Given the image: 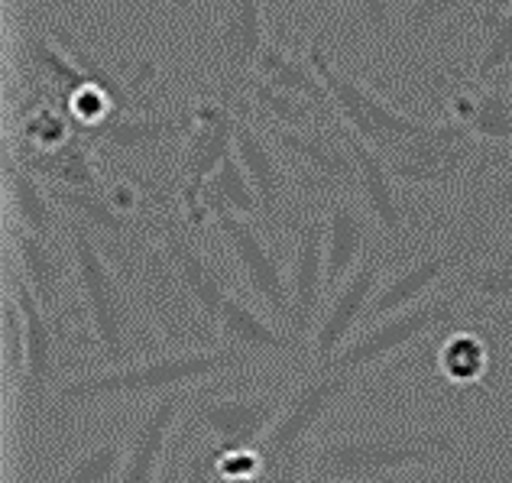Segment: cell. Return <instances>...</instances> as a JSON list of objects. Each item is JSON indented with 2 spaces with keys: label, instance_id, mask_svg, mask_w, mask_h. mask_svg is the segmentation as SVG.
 <instances>
[{
  "label": "cell",
  "instance_id": "4fadbf2b",
  "mask_svg": "<svg viewBox=\"0 0 512 483\" xmlns=\"http://www.w3.org/2000/svg\"><path fill=\"white\" fill-rule=\"evenodd\" d=\"M325 214L305 211L295 221V257L289 270V295H292V315H289V338L302 347L315 334L321 318V302L328 295L325 276Z\"/></svg>",
  "mask_w": 512,
  "mask_h": 483
},
{
  "label": "cell",
  "instance_id": "d590c367",
  "mask_svg": "<svg viewBox=\"0 0 512 483\" xmlns=\"http://www.w3.org/2000/svg\"><path fill=\"white\" fill-rule=\"evenodd\" d=\"M474 4L477 0H409V7L399 20V36L409 39V43H419V39L428 36L435 26L457 17V13L470 10Z\"/></svg>",
  "mask_w": 512,
  "mask_h": 483
},
{
  "label": "cell",
  "instance_id": "484cf974",
  "mask_svg": "<svg viewBox=\"0 0 512 483\" xmlns=\"http://www.w3.org/2000/svg\"><path fill=\"white\" fill-rule=\"evenodd\" d=\"M4 185H7V201L13 208V224H20L46 240H52L65 227V211L49 195L46 182L36 172L26 169L20 163V156L10 150L4 156Z\"/></svg>",
  "mask_w": 512,
  "mask_h": 483
},
{
  "label": "cell",
  "instance_id": "8d00e7d4",
  "mask_svg": "<svg viewBox=\"0 0 512 483\" xmlns=\"http://www.w3.org/2000/svg\"><path fill=\"white\" fill-rule=\"evenodd\" d=\"M4 377L10 389H20L26 377V321L13 292L4 299Z\"/></svg>",
  "mask_w": 512,
  "mask_h": 483
},
{
  "label": "cell",
  "instance_id": "4316f807",
  "mask_svg": "<svg viewBox=\"0 0 512 483\" xmlns=\"http://www.w3.org/2000/svg\"><path fill=\"white\" fill-rule=\"evenodd\" d=\"M46 189L65 214L88 224L94 234H104L111 240L140 237V224L133 221V214L114 205V198L104 189H72V185H56V182H46Z\"/></svg>",
  "mask_w": 512,
  "mask_h": 483
},
{
  "label": "cell",
  "instance_id": "44dd1931",
  "mask_svg": "<svg viewBox=\"0 0 512 483\" xmlns=\"http://www.w3.org/2000/svg\"><path fill=\"white\" fill-rule=\"evenodd\" d=\"M163 253L169 257L175 276L182 279V286L188 292V299L201 312V318L208 321L211 331H218V315H221V305L231 292H227L221 273L214 270V263L195 247V240L188 237L185 231L175 221H163Z\"/></svg>",
  "mask_w": 512,
  "mask_h": 483
},
{
  "label": "cell",
  "instance_id": "ffe728a7",
  "mask_svg": "<svg viewBox=\"0 0 512 483\" xmlns=\"http://www.w3.org/2000/svg\"><path fill=\"white\" fill-rule=\"evenodd\" d=\"M373 221L363 201L350 192H338L328 198L325 208V276L328 295L338 289L344 279L360 266V260L373 250Z\"/></svg>",
  "mask_w": 512,
  "mask_h": 483
},
{
  "label": "cell",
  "instance_id": "74e56055",
  "mask_svg": "<svg viewBox=\"0 0 512 483\" xmlns=\"http://www.w3.org/2000/svg\"><path fill=\"white\" fill-rule=\"evenodd\" d=\"M357 10H360V30L376 46H393V39L399 36L393 0H357Z\"/></svg>",
  "mask_w": 512,
  "mask_h": 483
},
{
  "label": "cell",
  "instance_id": "60d3db41",
  "mask_svg": "<svg viewBox=\"0 0 512 483\" xmlns=\"http://www.w3.org/2000/svg\"><path fill=\"white\" fill-rule=\"evenodd\" d=\"M175 20L182 26H195V10H198V0H169Z\"/></svg>",
  "mask_w": 512,
  "mask_h": 483
},
{
  "label": "cell",
  "instance_id": "7402d4cb",
  "mask_svg": "<svg viewBox=\"0 0 512 483\" xmlns=\"http://www.w3.org/2000/svg\"><path fill=\"white\" fill-rule=\"evenodd\" d=\"M448 117H454L457 124H464L483 143L512 146V91L503 78L487 88H483V82L477 85L451 82Z\"/></svg>",
  "mask_w": 512,
  "mask_h": 483
},
{
  "label": "cell",
  "instance_id": "e575fe53",
  "mask_svg": "<svg viewBox=\"0 0 512 483\" xmlns=\"http://www.w3.org/2000/svg\"><path fill=\"white\" fill-rule=\"evenodd\" d=\"M127 445L120 438L101 441L88 448L82 458H75L65 471H59L49 483H117L120 464H124Z\"/></svg>",
  "mask_w": 512,
  "mask_h": 483
},
{
  "label": "cell",
  "instance_id": "d4e9b609",
  "mask_svg": "<svg viewBox=\"0 0 512 483\" xmlns=\"http://www.w3.org/2000/svg\"><path fill=\"white\" fill-rule=\"evenodd\" d=\"M218 334L224 347H237L250 357H305L302 347L289 338V331H279L273 321L263 318L240 295H227L218 315Z\"/></svg>",
  "mask_w": 512,
  "mask_h": 483
},
{
  "label": "cell",
  "instance_id": "ab89813d",
  "mask_svg": "<svg viewBox=\"0 0 512 483\" xmlns=\"http://www.w3.org/2000/svg\"><path fill=\"white\" fill-rule=\"evenodd\" d=\"M305 467H308V454H292V458L269 461L260 483H308Z\"/></svg>",
  "mask_w": 512,
  "mask_h": 483
},
{
  "label": "cell",
  "instance_id": "f35d334b",
  "mask_svg": "<svg viewBox=\"0 0 512 483\" xmlns=\"http://www.w3.org/2000/svg\"><path fill=\"white\" fill-rule=\"evenodd\" d=\"M182 483H221V477H218V451H214V441H211V445H195L192 448V454H188V464H185Z\"/></svg>",
  "mask_w": 512,
  "mask_h": 483
},
{
  "label": "cell",
  "instance_id": "2e32d148",
  "mask_svg": "<svg viewBox=\"0 0 512 483\" xmlns=\"http://www.w3.org/2000/svg\"><path fill=\"white\" fill-rule=\"evenodd\" d=\"M256 124L266 130V137L276 143V150L282 156L302 163L308 169V176H312L318 185H325V189H331V195L357 192V163L347 150L338 124L315 127V130H292V127H282V124L260 120V117H256Z\"/></svg>",
  "mask_w": 512,
  "mask_h": 483
},
{
  "label": "cell",
  "instance_id": "b9f144b4",
  "mask_svg": "<svg viewBox=\"0 0 512 483\" xmlns=\"http://www.w3.org/2000/svg\"><path fill=\"white\" fill-rule=\"evenodd\" d=\"M308 483H331V480H318V477H308Z\"/></svg>",
  "mask_w": 512,
  "mask_h": 483
},
{
  "label": "cell",
  "instance_id": "52a82bcc",
  "mask_svg": "<svg viewBox=\"0 0 512 483\" xmlns=\"http://www.w3.org/2000/svg\"><path fill=\"white\" fill-rule=\"evenodd\" d=\"M357 386V377L350 373H334L312 367L308 377L286 396L279 419L260 441V454L269 461L292 458V454H308V441L318 432V425L328 419L331 409Z\"/></svg>",
  "mask_w": 512,
  "mask_h": 483
},
{
  "label": "cell",
  "instance_id": "7c38bea8",
  "mask_svg": "<svg viewBox=\"0 0 512 483\" xmlns=\"http://www.w3.org/2000/svg\"><path fill=\"white\" fill-rule=\"evenodd\" d=\"M263 46V0H221L218 33H214V69H218V91L224 101L247 95Z\"/></svg>",
  "mask_w": 512,
  "mask_h": 483
},
{
  "label": "cell",
  "instance_id": "8fae6325",
  "mask_svg": "<svg viewBox=\"0 0 512 483\" xmlns=\"http://www.w3.org/2000/svg\"><path fill=\"white\" fill-rule=\"evenodd\" d=\"M282 389L273 393H256V396H227V399H205L192 396L188 402V422L205 428L214 438V451L218 458L231 451L260 448L263 435L279 419L282 406H286Z\"/></svg>",
  "mask_w": 512,
  "mask_h": 483
},
{
  "label": "cell",
  "instance_id": "ac0fdd59",
  "mask_svg": "<svg viewBox=\"0 0 512 483\" xmlns=\"http://www.w3.org/2000/svg\"><path fill=\"white\" fill-rule=\"evenodd\" d=\"M464 195V224L512 244V146H490Z\"/></svg>",
  "mask_w": 512,
  "mask_h": 483
},
{
  "label": "cell",
  "instance_id": "5bb4252c",
  "mask_svg": "<svg viewBox=\"0 0 512 483\" xmlns=\"http://www.w3.org/2000/svg\"><path fill=\"white\" fill-rule=\"evenodd\" d=\"M7 279L26 321V377L17 389V399H20V415L26 422H33L43 415L49 393H56L52 383L59 377V331L52 315L39 305L33 289L23 283V276L10 270Z\"/></svg>",
  "mask_w": 512,
  "mask_h": 483
},
{
  "label": "cell",
  "instance_id": "d6a6232c",
  "mask_svg": "<svg viewBox=\"0 0 512 483\" xmlns=\"http://www.w3.org/2000/svg\"><path fill=\"white\" fill-rule=\"evenodd\" d=\"M438 373L451 383H477L490 367V351L487 341L477 331H454L448 341L438 347L435 354Z\"/></svg>",
  "mask_w": 512,
  "mask_h": 483
},
{
  "label": "cell",
  "instance_id": "7bdbcfd3",
  "mask_svg": "<svg viewBox=\"0 0 512 483\" xmlns=\"http://www.w3.org/2000/svg\"><path fill=\"white\" fill-rule=\"evenodd\" d=\"M221 483H224V480H221Z\"/></svg>",
  "mask_w": 512,
  "mask_h": 483
},
{
  "label": "cell",
  "instance_id": "e0dca14e",
  "mask_svg": "<svg viewBox=\"0 0 512 483\" xmlns=\"http://www.w3.org/2000/svg\"><path fill=\"white\" fill-rule=\"evenodd\" d=\"M188 389H175V393L156 396V402L140 415L137 428L127 441V454L124 464H120L117 483H159L163 477V464H166V448L169 438L175 432V422H179L182 409H188Z\"/></svg>",
  "mask_w": 512,
  "mask_h": 483
},
{
  "label": "cell",
  "instance_id": "277c9868",
  "mask_svg": "<svg viewBox=\"0 0 512 483\" xmlns=\"http://www.w3.org/2000/svg\"><path fill=\"white\" fill-rule=\"evenodd\" d=\"M490 146L493 143L477 140L464 124L444 114L441 120H428L422 133H415L383 159L393 179L402 185L464 192L480 163L487 159Z\"/></svg>",
  "mask_w": 512,
  "mask_h": 483
},
{
  "label": "cell",
  "instance_id": "836d02e7",
  "mask_svg": "<svg viewBox=\"0 0 512 483\" xmlns=\"http://www.w3.org/2000/svg\"><path fill=\"white\" fill-rule=\"evenodd\" d=\"M483 26H487V43H483L470 75L474 82H493L496 75L512 69V0L503 10H490L483 17Z\"/></svg>",
  "mask_w": 512,
  "mask_h": 483
},
{
  "label": "cell",
  "instance_id": "1f68e13d",
  "mask_svg": "<svg viewBox=\"0 0 512 483\" xmlns=\"http://www.w3.org/2000/svg\"><path fill=\"white\" fill-rule=\"evenodd\" d=\"M20 163L36 172L43 182L56 185H72V189H101L98 176H94V163L88 156V146L82 140H62L59 146L49 150H33V153H17Z\"/></svg>",
  "mask_w": 512,
  "mask_h": 483
},
{
  "label": "cell",
  "instance_id": "5b68a950",
  "mask_svg": "<svg viewBox=\"0 0 512 483\" xmlns=\"http://www.w3.org/2000/svg\"><path fill=\"white\" fill-rule=\"evenodd\" d=\"M461 312H464V302L441 286L438 295H428V299L373 321L367 331L354 334V338H350L321 370L360 377V373L380 367L386 360H393L402 351H409V347L425 341L428 334L457 325V321H461Z\"/></svg>",
  "mask_w": 512,
  "mask_h": 483
},
{
  "label": "cell",
  "instance_id": "8992f818",
  "mask_svg": "<svg viewBox=\"0 0 512 483\" xmlns=\"http://www.w3.org/2000/svg\"><path fill=\"white\" fill-rule=\"evenodd\" d=\"M305 56L312 59L315 72L321 75V82H325V88L331 91V101H334V111H338V117L354 133H360V137L367 140L376 153H383V156L393 153L396 146H402L409 137H415V133L425 130L428 120L396 111L393 104H386L373 88L363 85L360 78L338 69V65L328 59L325 39H321V36H312Z\"/></svg>",
  "mask_w": 512,
  "mask_h": 483
},
{
  "label": "cell",
  "instance_id": "4dcf8cb0",
  "mask_svg": "<svg viewBox=\"0 0 512 483\" xmlns=\"http://www.w3.org/2000/svg\"><path fill=\"white\" fill-rule=\"evenodd\" d=\"M201 218H214V214H240V218H260V198L253 192V182L247 179L244 166H240L237 153H231L208 176L198 195Z\"/></svg>",
  "mask_w": 512,
  "mask_h": 483
},
{
  "label": "cell",
  "instance_id": "3957f363",
  "mask_svg": "<svg viewBox=\"0 0 512 483\" xmlns=\"http://www.w3.org/2000/svg\"><path fill=\"white\" fill-rule=\"evenodd\" d=\"M62 234L72 244V266L75 283L82 289V302L91 321L94 341H98L101 360L107 367L130 364V354L137 351V308H133V292L124 286V279L107 260L104 244L88 224L72 214H65Z\"/></svg>",
  "mask_w": 512,
  "mask_h": 483
},
{
  "label": "cell",
  "instance_id": "d6986e66",
  "mask_svg": "<svg viewBox=\"0 0 512 483\" xmlns=\"http://www.w3.org/2000/svg\"><path fill=\"white\" fill-rule=\"evenodd\" d=\"M338 130L347 143L350 156L357 163V189H360V201L367 208L370 221L376 224V231L393 237V240H406L409 234V218L406 208H402L399 192H396V179L389 172L383 153H376L373 146L360 137V133L350 130L344 120H338Z\"/></svg>",
  "mask_w": 512,
  "mask_h": 483
},
{
  "label": "cell",
  "instance_id": "f546056e",
  "mask_svg": "<svg viewBox=\"0 0 512 483\" xmlns=\"http://www.w3.org/2000/svg\"><path fill=\"white\" fill-rule=\"evenodd\" d=\"M188 127H192V111L185 114H159V117H124L114 114L107 124L98 130H91V137H98L107 143L111 150H124V153H137V150H150L172 137H185Z\"/></svg>",
  "mask_w": 512,
  "mask_h": 483
},
{
  "label": "cell",
  "instance_id": "9a60e30c",
  "mask_svg": "<svg viewBox=\"0 0 512 483\" xmlns=\"http://www.w3.org/2000/svg\"><path fill=\"white\" fill-rule=\"evenodd\" d=\"M383 263H386V253L380 247H373L367 257L360 260L357 270L328 295V305L321 308V318L312 334V367H325L350 341L354 328L367 318L373 295L383 286Z\"/></svg>",
  "mask_w": 512,
  "mask_h": 483
},
{
  "label": "cell",
  "instance_id": "7a4b0ae2",
  "mask_svg": "<svg viewBox=\"0 0 512 483\" xmlns=\"http://www.w3.org/2000/svg\"><path fill=\"white\" fill-rule=\"evenodd\" d=\"M461 451L454 432H360L321 438L308 454V477L331 483H383L409 467L448 461Z\"/></svg>",
  "mask_w": 512,
  "mask_h": 483
},
{
  "label": "cell",
  "instance_id": "ba28073f",
  "mask_svg": "<svg viewBox=\"0 0 512 483\" xmlns=\"http://www.w3.org/2000/svg\"><path fill=\"white\" fill-rule=\"evenodd\" d=\"M227 104L237 111L234 153L240 159V166H244L247 179L253 182L256 198H260V218L266 221L269 231H276V224L282 218H289V205H292V179L286 169V156L276 150V143L256 124L247 95L227 98Z\"/></svg>",
  "mask_w": 512,
  "mask_h": 483
},
{
  "label": "cell",
  "instance_id": "cb8c5ba5",
  "mask_svg": "<svg viewBox=\"0 0 512 483\" xmlns=\"http://www.w3.org/2000/svg\"><path fill=\"white\" fill-rule=\"evenodd\" d=\"M444 289L454 292L461 302L512 305V244L493 237L464 266H457Z\"/></svg>",
  "mask_w": 512,
  "mask_h": 483
},
{
  "label": "cell",
  "instance_id": "30bf717a",
  "mask_svg": "<svg viewBox=\"0 0 512 483\" xmlns=\"http://www.w3.org/2000/svg\"><path fill=\"white\" fill-rule=\"evenodd\" d=\"M234 133H237V111L227 101H201L192 111V127L185 133L182 146V211L192 227L201 221L198 195L201 185L218 169L227 156L234 153Z\"/></svg>",
  "mask_w": 512,
  "mask_h": 483
},
{
  "label": "cell",
  "instance_id": "603a6c76",
  "mask_svg": "<svg viewBox=\"0 0 512 483\" xmlns=\"http://www.w3.org/2000/svg\"><path fill=\"white\" fill-rule=\"evenodd\" d=\"M7 237L20 260V276L23 283L33 289L39 305L46 312H62L65 299V283H69V260L62 257V250L52 240L39 237L33 231H26L20 224H7Z\"/></svg>",
  "mask_w": 512,
  "mask_h": 483
},
{
  "label": "cell",
  "instance_id": "f1b7e54d",
  "mask_svg": "<svg viewBox=\"0 0 512 483\" xmlns=\"http://www.w3.org/2000/svg\"><path fill=\"white\" fill-rule=\"evenodd\" d=\"M247 98L253 104V114L260 120H273V124L292 127V130H315V127H334L338 114H328L325 107H318L315 101L292 95L286 88L269 85L266 78L253 75L247 85Z\"/></svg>",
  "mask_w": 512,
  "mask_h": 483
},
{
  "label": "cell",
  "instance_id": "6da1fadb",
  "mask_svg": "<svg viewBox=\"0 0 512 483\" xmlns=\"http://www.w3.org/2000/svg\"><path fill=\"white\" fill-rule=\"evenodd\" d=\"M253 364L256 357L237 351V347H205V351H179L130 360V364L107 367L101 373H88V377L62 383L52 393V406H56L59 415H65L85 406H101V402L166 396L175 393V389L218 380L224 373L247 370Z\"/></svg>",
  "mask_w": 512,
  "mask_h": 483
},
{
  "label": "cell",
  "instance_id": "83f0119b",
  "mask_svg": "<svg viewBox=\"0 0 512 483\" xmlns=\"http://www.w3.org/2000/svg\"><path fill=\"white\" fill-rule=\"evenodd\" d=\"M256 75L266 78L269 85L276 88H286L292 95L315 101L318 107H325L328 114H338L334 111V101H331V91L321 82V75L315 72V65L308 56H299V52H289L282 49L279 43H269L260 52V62H256Z\"/></svg>",
  "mask_w": 512,
  "mask_h": 483
},
{
  "label": "cell",
  "instance_id": "9c48e42d",
  "mask_svg": "<svg viewBox=\"0 0 512 483\" xmlns=\"http://www.w3.org/2000/svg\"><path fill=\"white\" fill-rule=\"evenodd\" d=\"M211 221L227 240V247H231L234 263L240 276H244L247 289L260 299L269 318L279 321L282 331H286L289 315H292V295H289V276L282 270V260L276 257V250L269 247V240L260 234V227L250 218L224 211V214H214Z\"/></svg>",
  "mask_w": 512,
  "mask_h": 483
}]
</instances>
